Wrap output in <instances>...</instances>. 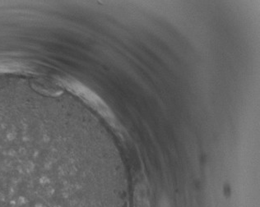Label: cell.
<instances>
[{
  "mask_svg": "<svg viewBox=\"0 0 260 207\" xmlns=\"http://www.w3.org/2000/svg\"><path fill=\"white\" fill-rule=\"evenodd\" d=\"M135 207H150L148 193L143 187H140L135 193Z\"/></svg>",
  "mask_w": 260,
  "mask_h": 207,
  "instance_id": "cell-2",
  "label": "cell"
},
{
  "mask_svg": "<svg viewBox=\"0 0 260 207\" xmlns=\"http://www.w3.org/2000/svg\"><path fill=\"white\" fill-rule=\"evenodd\" d=\"M46 134L18 121L0 120V207H76L50 180Z\"/></svg>",
  "mask_w": 260,
  "mask_h": 207,
  "instance_id": "cell-1",
  "label": "cell"
},
{
  "mask_svg": "<svg viewBox=\"0 0 260 207\" xmlns=\"http://www.w3.org/2000/svg\"><path fill=\"white\" fill-rule=\"evenodd\" d=\"M160 207H170L169 203L167 201H162V202L160 203Z\"/></svg>",
  "mask_w": 260,
  "mask_h": 207,
  "instance_id": "cell-3",
  "label": "cell"
}]
</instances>
